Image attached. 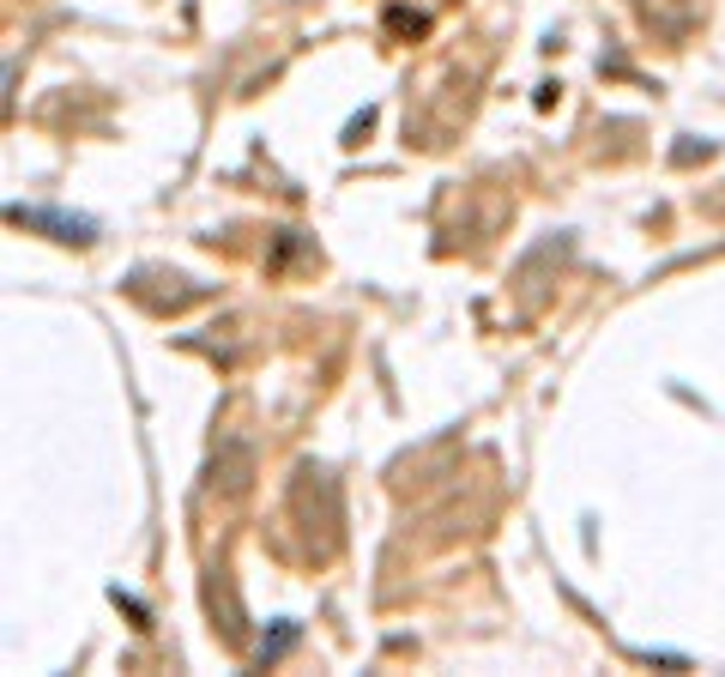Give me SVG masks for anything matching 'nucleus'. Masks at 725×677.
Wrapping results in <instances>:
<instances>
[{"label":"nucleus","mask_w":725,"mask_h":677,"mask_svg":"<svg viewBox=\"0 0 725 677\" xmlns=\"http://www.w3.org/2000/svg\"><path fill=\"white\" fill-rule=\"evenodd\" d=\"M12 224H36V230H61V236H73V242H91V230L97 224H85V219H61V212H24V207H12Z\"/></svg>","instance_id":"nucleus-1"}]
</instances>
